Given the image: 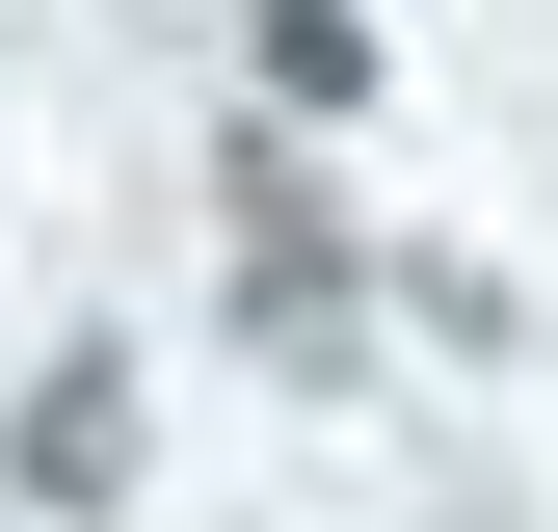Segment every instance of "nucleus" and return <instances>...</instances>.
Here are the masks:
<instances>
[{
	"mask_svg": "<svg viewBox=\"0 0 558 532\" xmlns=\"http://www.w3.org/2000/svg\"><path fill=\"white\" fill-rule=\"evenodd\" d=\"M107 452H133V399H107V373H53V399H27V480H53V506H107Z\"/></svg>",
	"mask_w": 558,
	"mask_h": 532,
	"instance_id": "obj_2",
	"label": "nucleus"
},
{
	"mask_svg": "<svg viewBox=\"0 0 558 532\" xmlns=\"http://www.w3.org/2000/svg\"><path fill=\"white\" fill-rule=\"evenodd\" d=\"M240 27H266V81H293V107H373V27H345V0H240Z\"/></svg>",
	"mask_w": 558,
	"mask_h": 532,
	"instance_id": "obj_1",
	"label": "nucleus"
}]
</instances>
